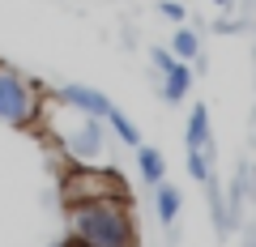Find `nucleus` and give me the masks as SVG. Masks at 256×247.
<instances>
[{"label":"nucleus","instance_id":"f257e3e1","mask_svg":"<svg viewBox=\"0 0 256 247\" xmlns=\"http://www.w3.org/2000/svg\"><path fill=\"white\" fill-rule=\"evenodd\" d=\"M68 235L86 247H137V222L128 209V196H102V201L64 205Z\"/></svg>","mask_w":256,"mask_h":247},{"label":"nucleus","instance_id":"f03ea898","mask_svg":"<svg viewBox=\"0 0 256 247\" xmlns=\"http://www.w3.org/2000/svg\"><path fill=\"white\" fill-rule=\"evenodd\" d=\"M43 115V90L38 81H30L22 68L0 64V124L9 128H30Z\"/></svg>","mask_w":256,"mask_h":247},{"label":"nucleus","instance_id":"7ed1b4c3","mask_svg":"<svg viewBox=\"0 0 256 247\" xmlns=\"http://www.w3.org/2000/svg\"><path fill=\"white\" fill-rule=\"evenodd\" d=\"M60 196L64 205H77V201H102V196H128V192L116 171H107L98 162H77L73 171H64Z\"/></svg>","mask_w":256,"mask_h":247},{"label":"nucleus","instance_id":"20e7f679","mask_svg":"<svg viewBox=\"0 0 256 247\" xmlns=\"http://www.w3.org/2000/svg\"><path fill=\"white\" fill-rule=\"evenodd\" d=\"M64 154L77 158V162H98V154H102V119L77 111V132L64 141Z\"/></svg>","mask_w":256,"mask_h":247},{"label":"nucleus","instance_id":"39448f33","mask_svg":"<svg viewBox=\"0 0 256 247\" xmlns=\"http://www.w3.org/2000/svg\"><path fill=\"white\" fill-rule=\"evenodd\" d=\"M56 98H60L68 111H82V115H94V119H107V111L116 107V102H111L107 94H98L94 85H60Z\"/></svg>","mask_w":256,"mask_h":247},{"label":"nucleus","instance_id":"423d86ee","mask_svg":"<svg viewBox=\"0 0 256 247\" xmlns=\"http://www.w3.org/2000/svg\"><path fill=\"white\" fill-rule=\"evenodd\" d=\"M188 90H192V68H188V60H175V64L162 73V98L175 107V102L188 98Z\"/></svg>","mask_w":256,"mask_h":247},{"label":"nucleus","instance_id":"0eeeda50","mask_svg":"<svg viewBox=\"0 0 256 247\" xmlns=\"http://www.w3.org/2000/svg\"><path fill=\"white\" fill-rule=\"evenodd\" d=\"M188 149H214V137H210V107L205 102H192V115H188V132H184Z\"/></svg>","mask_w":256,"mask_h":247},{"label":"nucleus","instance_id":"6e6552de","mask_svg":"<svg viewBox=\"0 0 256 247\" xmlns=\"http://www.w3.org/2000/svg\"><path fill=\"white\" fill-rule=\"evenodd\" d=\"M154 209H158V222L162 226H175V218H180V209H184V196H180V188H171V183H154Z\"/></svg>","mask_w":256,"mask_h":247},{"label":"nucleus","instance_id":"1a4fd4ad","mask_svg":"<svg viewBox=\"0 0 256 247\" xmlns=\"http://www.w3.org/2000/svg\"><path fill=\"white\" fill-rule=\"evenodd\" d=\"M137 171H141V179H146L150 188L166 179V162H162V154H158L154 145H137Z\"/></svg>","mask_w":256,"mask_h":247},{"label":"nucleus","instance_id":"9d476101","mask_svg":"<svg viewBox=\"0 0 256 247\" xmlns=\"http://www.w3.org/2000/svg\"><path fill=\"white\" fill-rule=\"evenodd\" d=\"M107 124H111V132H116V137L124 141L128 149H137V145H141V132H137V124H132V119H128L120 107H111V111H107Z\"/></svg>","mask_w":256,"mask_h":247},{"label":"nucleus","instance_id":"9b49d317","mask_svg":"<svg viewBox=\"0 0 256 247\" xmlns=\"http://www.w3.org/2000/svg\"><path fill=\"white\" fill-rule=\"evenodd\" d=\"M171 51H175V60H196V55H201V38H196V30L180 26L175 38H171Z\"/></svg>","mask_w":256,"mask_h":247},{"label":"nucleus","instance_id":"f8f14e48","mask_svg":"<svg viewBox=\"0 0 256 247\" xmlns=\"http://www.w3.org/2000/svg\"><path fill=\"white\" fill-rule=\"evenodd\" d=\"M210 154H214V149H188V171H192V179H196V183H210L214 179Z\"/></svg>","mask_w":256,"mask_h":247},{"label":"nucleus","instance_id":"ddd939ff","mask_svg":"<svg viewBox=\"0 0 256 247\" xmlns=\"http://www.w3.org/2000/svg\"><path fill=\"white\" fill-rule=\"evenodd\" d=\"M158 13H162V17H171V21H184V4H180V0H162V4H158Z\"/></svg>","mask_w":256,"mask_h":247},{"label":"nucleus","instance_id":"4468645a","mask_svg":"<svg viewBox=\"0 0 256 247\" xmlns=\"http://www.w3.org/2000/svg\"><path fill=\"white\" fill-rule=\"evenodd\" d=\"M154 64H158V73H166V68L175 64V51H166V47H154Z\"/></svg>","mask_w":256,"mask_h":247},{"label":"nucleus","instance_id":"2eb2a0df","mask_svg":"<svg viewBox=\"0 0 256 247\" xmlns=\"http://www.w3.org/2000/svg\"><path fill=\"white\" fill-rule=\"evenodd\" d=\"M60 247H86V243H82V239H73V235H68V239H64Z\"/></svg>","mask_w":256,"mask_h":247},{"label":"nucleus","instance_id":"dca6fc26","mask_svg":"<svg viewBox=\"0 0 256 247\" xmlns=\"http://www.w3.org/2000/svg\"><path fill=\"white\" fill-rule=\"evenodd\" d=\"M214 4H218V9H226V4H230V0H214Z\"/></svg>","mask_w":256,"mask_h":247}]
</instances>
